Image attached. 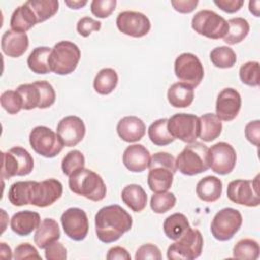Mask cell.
<instances>
[{
    "label": "cell",
    "mask_w": 260,
    "mask_h": 260,
    "mask_svg": "<svg viewBox=\"0 0 260 260\" xmlns=\"http://www.w3.org/2000/svg\"><path fill=\"white\" fill-rule=\"evenodd\" d=\"M37 23L38 19L35 12L25 2L12 12L10 18L11 29L18 32H26Z\"/></svg>",
    "instance_id": "obj_27"
},
{
    "label": "cell",
    "mask_w": 260,
    "mask_h": 260,
    "mask_svg": "<svg viewBox=\"0 0 260 260\" xmlns=\"http://www.w3.org/2000/svg\"><path fill=\"white\" fill-rule=\"evenodd\" d=\"M191 26L195 32L211 40L223 39L229 30L228 21L216 12L203 9L195 13Z\"/></svg>",
    "instance_id": "obj_9"
},
{
    "label": "cell",
    "mask_w": 260,
    "mask_h": 260,
    "mask_svg": "<svg viewBox=\"0 0 260 260\" xmlns=\"http://www.w3.org/2000/svg\"><path fill=\"white\" fill-rule=\"evenodd\" d=\"M69 189L76 195L91 201H101L106 197L107 187L102 177L89 169H81L69 177Z\"/></svg>",
    "instance_id": "obj_3"
},
{
    "label": "cell",
    "mask_w": 260,
    "mask_h": 260,
    "mask_svg": "<svg viewBox=\"0 0 260 260\" xmlns=\"http://www.w3.org/2000/svg\"><path fill=\"white\" fill-rule=\"evenodd\" d=\"M167 98L174 108H187L193 103L194 89L186 83L176 82L169 87Z\"/></svg>",
    "instance_id": "obj_28"
},
{
    "label": "cell",
    "mask_w": 260,
    "mask_h": 260,
    "mask_svg": "<svg viewBox=\"0 0 260 260\" xmlns=\"http://www.w3.org/2000/svg\"><path fill=\"white\" fill-rule=\"evenodd\" d=\"M243 217L238 209L225 207L215 213L210 224V232L217 241H229L240 230Z\"/></svg>",
    "instance_id": "obj_10"
},
{
    "label": "cell",
    "mask_w": 260,
    "mask_h": 260,
    "mask_svg": "<svg viewBox=\"0 0 260 260\" xmlns=\"http://www.w3.org/2000/svg\"><path fill=\"white\" fill-rule=\"evenodd\" d=\"M245 136L249 142H251L253 145L258 146L259 145V139H260V121L255 120L249 122L245 127Z\"/></svg>",
    "instance_id": "obj_49"
},
{
    "label": "cell",
    "mask_w": 260,
    "mask_h": 260,
    "mask_svg": "<svg viewBox=\"0 0 260 260\" xmlns=\"http://www.w3.org/2000/svg\"><path fill=\"white\" fill-rule=\"evenodd\" d=\"M116 5V0H93L90 3V10L98 18H107L114 12Z\"/></svg>",
    "instance_id": "obj_44"
},
{
    "label": "cell",
    "mask_w": 260,
    "mask_h": 260,
    "mask_svg": "<svg viewBox=\"0 0 260 260\" xmlns=\"http://www.w3.org/2000/svg\"><path fill=\"white\" fill-rule=\"evenodd\" d=\"M148 137L157 146H166L175 140L168 130V119L166 118L155 120L150 124L148 127Z\"/></svg>",
    "instance_id": "obj_35"
},
{
    "label": "cell",
    "mask_w": 260,
    "mask_h": 260,
    "mask_svg": "<svg viewBox=\"0 0 260 260\" xmlns=\"http://www.w3.org/2000/svg\"><path fill=\"white\" fill-rule=\"evenodd\" d=\"M203 237L199 230L190 228L180 239L171 244L167 251L170 260H193L201 255Z\"/></svg>",
    "instance_id": "obj_7"
},
{
    "label": "cell",
    "mask_w": 260,
    "mask_h": 260,
    "mask_svg": "<svg viewBox=\"0 0 260 260\" xmlns=\"http://www.w3.org/2000/svg\"><path fill=\"white\" fill-rule=\"evenodd\" d=\"M259 5H260L259 1H250L249 2V10L256 17L259 16Z\"/></svg>",
    "instance_id": "obj_55"
},
{
    "label": "cell",
    "mask_w": 260,
    "mask_h": 260,
    "mask_svg": "<svg viewBox=\"0 0 260 260\" xmlns=\"http://www.w3.org/2000/svg\"><path fill=\"white\" fill-rule=\"evenodd\" d=\"M52 49L49 47H37L27 57L28 68L37 74H47L51 72L49 66V56Z\"/></svg>",
    "instance_id": "obj_32"
},
{
    "label": "cell",
    "mask_w": 260,
    "mask_h": 260,
    "mask_svg": "<svg viewBox=\"0 0 260 260\" xmlns=\"http://www.w3.org/2000/svg\"><path fill=\"white\" fill-rule=\"evenodd\" d=\"M144 122L136 116H126L117 124V133L125 142L139 141L145 134Z\"/></svg>",
    "instance_id": "obj_24"
},
{
    "label": "cell",
    "mask_w": 260,
    "mask_h": 260,
    "mask_svg": "<svg viewBox=\"0 0 260 260\" xmlns=\"http://www.w3.org/2000/svg\"><path fill=\"white\" fill-rule=\"evenodd\" d=\"M122 201L134 212L142 211L147 204V195L144 189L137 184H130L123 188Z\"/></svg>",
    "instance_id": "obj_29"
},
{
    "label": "cell",
    "mask_w": 260,
    "mask_h": 260,
    "mask_svg": "<svg viewBox=\"0 0 260 260\" xmlns=\"http://www.w3.org/2000/svg\"><path fill=\"white\" fill-rule=\"evenodd\" d=\"M63 193V186L56 179H47L42 182L31 181L29 204L37 207H47L55 203Z\"/></svg>",
    "instance_id": "obj_15"
},
{
    "label": "cell",
    "mask_w": 260,
    "mask_h": 260,
    "mask_svg": "<svg viewBox=\"0 0 260 260\" xmlns=\"http://www.w3.org/2000/svg\"><path fill=\"white\" fill-rule=\"evenodd\" d=\"M176 200V196L172 192L154 193L150 198V208L154 213L162 214L175 206Z\"/></svg>",
    "instance_id": "obj_40"
},
{
    "label": "cell",
    "mask_w": 260,
    "mask_h": 260,
    "mask_svg": "<svg viewBox=\"0 0 260 260\" xmlns=\"http://www.w3.org/2000/svg\"><path fill=\"white\" fill-rule=\"evenodd\" d=\"M241 106L242 99L239 91L232 87L223 88L216 99L215 115L220 121H233L238 116Z\"/></svg>",
    "instance_id": "obj_19"
},
{
    "label": "cell",
    "mask_w": 260,
    "mask_h": 260,
    "mask_svg": "<svg viewBox=\"0 0 260 260\" xmlns=\"http://www.w3.org/2000/svg\"><path fill=\"white\" fill-rule=\"evenodd\" d=\"M0 257L3 259H8V260L13 258L10 247L8 245H6V243H4V242L0 243Z\"/></svg>",
    "instance_id": "obj_53"
},
{
    "label": "cell",
    "mask_w": 260,
    "mask_h": 260,
    "mask_svg": "<svg viewBox=\"0 0 260 260\" xmlns=\"http://www.w3.org/2000/svg\"><path fill=\"white\" fill-rule=\"evenodd\" d=\"M213 3L226 13H235L244 5L243 0H213Z\"/></svg>",
    "instance_id": "obj_50"
},
{
    "label": "cell",
    "mask_w": 260,
    "mask_h": 260,
    "mask_svg": "<svg viewBox=\"0 0 260 260\" xmlns=\"http://www.w3.org/2000/svg\"><path fill=\"white\" fill-rule=\"evenodd\" d=\"M171 4L180 13H190L198 5V0H172Z\"/></svg>",
    "instance_id": "obj_51"
},
{
    "label": "cell",
    "mask_w": 260,
    "mask_h": 260,
    "mask_svg": "<svg viewBox=\"0 0 260 260\" xmlns=\"http://www.w3.org/2000/svg\"><path fill=\"white\" fill-rule=\"evenodd\" d=\"M13 259L22 260V259H38L42 260L41 255L38 250L30 245L29 243H21L19 244L13 253Z\"/></svg>",
    "instance_id": "obj_47"
},
{
    "label": "cell",
    "mask_w": 260,
    "mask_h": 260,
    "mask_svg": "<svg viewBox=\"0 0 260 260\" xmlns=\"http://www.w3.org/2000/svg\"><path fill=\"white\" fill-rule=\"evenodd\" d=\"M222 193V182L215 176H206L196 185V195L204 202L218 200Z\"/></svg>",
    "instance_id": "obj_26"
},
{
    "label": "cell",
    "mask_w": 260,
    "mask_h": 260,
    "mask_svg": "<svg viewBox=\"0 0 260 260\" xmlns=\"http://www.w3.org/2000/svg\"><path fill=\"white\" fill-rule=\"evenodd\" d=\"M80 49L69 41H61L52 48L49 56V66L52 72L58 75L72 73L80 60Z\"/></svg>",
    "instance_id": "obj_6"
},
{
    "label": "cell",
    "mask_w": 260,
    "mask_h": 260,
    "mask_svg": "<svg viewBox=\"0 0 260 260\" xmlns=\"http://www.w3.org/2000/svg\"><path fill=\"white\" fill-rule=\"evenodd\" d=\"M29 45L28 37L25 32H18L12 29H7L1 38L2 52L11 58L22 56Z\"/></svg>",
    "instance_id": "obj_22"
},
{
    "label": "cell",
    "mask_w": 260,
    "mask_h": 260,
    "mask_svg": "<svg viewBox=\"0 0 260 260\" xmlns=\"http://www.w3.org/2000/svg\"><path fill=\"white\" fill-rule=\"evenodd\" d=\"M208 162L211 171L218 175H228L236 167L237 153L228 142H217L208 148Z\"/></svg>",
    "instance_id": "obj_16"
},
{
    "label": "cell",
    "mask_w": 260,
    "mask_h": 260,
    "mask_svg": "<svg viewBox=\"0 0 260 260\" xmlns=\"http://www.w3.org/2000/svg\"><path fill=\"white\" fill-rule=\"evenodd\" d=\"M176 169L183 175L195 176L209 169L208 147L201 142L186 145L175 159Z\"/></svg>",
    "instance_id": "obj_4"
},
{
    "label": "cell",
    "mask_w": 260,
    "mask_h": 260,
    "mask_svg": "<svg viewBox=\"0 0 260 260\" xmlns=\"http://www.w3.org/2000/svg\"><path fill=\"white\" fill-rule=\"evenodd\" d=\"M61 223L65 235L73 241H82L88 234V218L85 211L78 207H70L61 215Z\"/></svg>",
    "instance_id": "obj_17"
},
{
    "label": "cell",
    "mask_w": 260,
    "mask_h": 260,
    "mask_svg": "<svg viewBox=\"0 0 260 260\" xmlns=\"http://www.w3.org/2000/svg\"><path fill=\"white\" fill-rule=\"evenodd\" d=\"M102 27V23L89 16L80 18L76 24V30L81 37H88L92 31H99Z\"/></svg>",
    "instance_id": "obj_45"
},
{
    "label": "cell",
    "mask_w": 260,
    "mask_h": 260,
    "mask_svg": "<svg viewBox=\"0 0 260 260\" xmlns=\"http://www.w3.org/2000/svg\"><path fill=\"white\" fill-rule=\"evenodd\" d=\"M228 198L237 204L248 207H256L260 204L259 175L253 180H234L229 183L226 189Z\"/></svg>",
    "instance_id": "obj_12"
},
{
    "label": "cell",
    "mask_w": 260,
    "mask_h": 260,
    "mask_svg": "<svg viewBox=\"0 0 260 260\" xmlns=\"http://www.w3.org/2000/svg\"><path fill=\"white\" fill-rule=\"evenodd\" d=\"M85 130L84 122L77 116L64 117L57 125V134L67 147L77 145L84 138Z\"/></svg>",
    "instance_id": "obj_20"
},
{
    "label": "cell",
    "mask_w": 260,
    "mask_h": 260,
    "mask_svg": "<svg viewBox=\"0 0 260 260\" xmlns=\"http://www.w3.org/2000/svg\"><path fill=\"white\" fill-rule=\"evenodd\" d=\"M31 181H18L13 183L8 190V200L14 206L29 204Z\"/></svg>",
    "instance_id": "obj_38"
},
{
    "label": "cell",
    "mask_w": 260,
    "mask_h": 260,
    "mask_svg": "<svg viewBox=\"0 0 260 260\" xmlns=\"http://www.w3.org/2000/svg\"><path fill=\"white\" fill-rule=\"evenodd\" d=\"M1 178L9 180L15 176H26L34 169V158L30 153L21 146H15L2 152Z\"/></svg>",
    "instance_id": "obj_8"
},
{
    "label": "cell",
    "mask_w": 260,
    "mask_h": 260,
    "mask_svg": "<svg viewBox=\"0 0 260 260\" xmlns=\"http://www.w3.org/2000/svg\"><path fill=\"white\" fill-rule=\"evenodd\" d=\"M260 247L253 239H241L233 248V257L243 260H256L259 257Z\"/></svg>",
    "instance_id": "obj_37"
},
{
    "label": "cell",
    "mask_w": 260,
    "mask_h": 260,
    "mask_svg": "<svg viewBox=\"0 0 260 260\" xmlns=\"http://www.w3.org/2000/svg\"><path fill=\"white\" fill-rule=\"evenodd\" d=\"M41 224V216L31 210H21L14 213L10 220V228L13 233L20 237H26L36 231Z\"/></svg>",
    "instance_id": "obj_23"
},
{
    "label": "cell",
    "mask_w": 260,
    "mask_h": 260,
    "mask_svg": "<svg viewBox=\"0 0 260 260\" xmlns=\"http://www.w3.org/2000/svg\"><path fill=\"white\" fill-rule=\"evenodd\" d=\"M106 258L108 260H130L131 259V255L129 254V252L120 246H116V247H112L111 249H109Z\"/></svg>",
    "instance_id": "obj_52"
},
{
    "label": "cell",
    "mask_w": 260,
    "mask_h": 260,
    "mask_svg": "<svg viewBox=\"0 0 260 260\" xmlns=\"http://www.w3.org/2000/svg\"><path fill=\"white\" fill-rule=\"evenodd\" d=\"M29 144L39 155L46 158L55 157L64 147L59 135L46 126H37L30 131Z\"/></svg>",
    "instance_id": "obj_11"
},
{
    "label": "cell",
    "mask_w": 260,
    "mask_h": 260,
    "mask_svg": "<svg viewBox=\"0 0 260 260\" xmlns=\"http://www.w3.org/2000/svg\"><path fill=\"white\" fill-rule=\"evenodd\" d=\"M25 3L35 12L38 23L51 18L59 9L58 0H28Z\"/></svg>",
    "instance_id": "obj_36"
},
{
    "label": "cell",
    "mask_w": 260,
    "mask_h": 260,
    "mask_svg": "<svg viewBox=\"0 0 260 260\" xmlns=\"http://www.w3.org/2000/svg\"><path fill=\"white\" fill-rule=\"evenodd\" d=\"M148 169L147 185L149 189L154 193L168 191L177 171L174 156L165 151L156 152L150 157Z\"/></svg>",
    "instance_id": "obj_2"
},
{
    "label": "cell",
    "mask_w": 260,
    "mask_h": 260,
    "mask_svg": "<svg viewBox=\"0 0 260 260\" xmlns=\"http://www.w3.org/2000/svg\"><path fill=\"white\" fill-rule=\"evenodd\" d=\"M118 80V74L115 69L103 68L93 79V88L100 94H110L116 88Z\"/></svg>",
    "instance_id": "obj_33"
},
{
    "label": "cell",
    "mask_w": 260,
    "mask_h": 260,
    "mask_svg": "<svg viewBox=\"0 0 260 260\" xmlns=\"http://www.w3.org/2000/svg\"><path fill=\"white\" fill-rule=\"evenodd\" d=\"M199 117L194 114L178 113L168 119V130L175 139L193 143L199 135Z\"/></svg>",
    "instance_id": "obj_14"
},
{
    "label": "cell",
    "mask_w": 260,
    "mask_h": 260,
    "mask_svg": "<svg viewBox=\"0 0 260 260\" xmlns=\"http://www.w3.org/2000/svg\"><path fill=\"white\" fill-rule=\"evenodd\" d=\"M241 81L249 86L259 85V62L248 61L244 63L239 70Z\"/></svg>",
    "instance_id": "obj_42"
},
{
    "label": "cell",
    "mask_w": 260,
    "mask_h": 260,
    "mask_svg": "<svg viewBox=\"0 0 260 260\" xmlns=\"http://www.w3.org/2000/svg\"><path fill=\"white\" fill-rule=\"evenodd\" d=\"M136 260H145V259H152V260H160L161 253L157 246L151 243L143 244L140 246L136 253H135Z\"/></svg>",
    "instance_id": "obj_46"
},
{
    "label": "cell",
    "mask_w": 260,
    "mask_h": 260,
    "mask_svg": "<svg viewBox=\"0 0 260 260\" xmlns=\"http://www.w3.org/2000/svg\"><path fill=\"white\" fill-rule=\"evenodd\" d=\"M16 91L22 99L23 110L36 108H50L56 100V92L52 84L46 80H39L32 83L20 84Z\"/></svg>",
    "instance_id": "obj_5"
},
{
    "label": "cell",
    "mask_w": 260,
    "mask_h": 260,
    "mask_svg": "<svg viewBox=\"0 0 260 260\" xmlns=\"http://www.w3.org/2000/svg\"><path fill=\"white\" fill-rule=\"evenodd\" d=\"M209 58L211 63L217 68H232L237 62V55L235 51L226 46H220L214 48L210 54Z\"/></svg>",
    "instance_id": "obj_39"
},
{
    "label": "cell",
    "mask_w": 260,
    "mask_h": 260,
    "mask_svg": "<svg viewBox=\"0 0 260 260\" xmlns=\"http://www.w3.org/2000/svg\"><path fill=\"white\" fill-rule=\"evenodd\" d=\"M190 228L191 226L187 216L180 212L169 215L162 224L165 235L167 238L173 241L180 239Z\"/></svg>",
    "instance_id": "obj_30"
},
{
    "label": "cell",
    "mask_w": 260,
    "mask_h": 260,
    "mask_svg": "<svg viewBox=\"0 0 260 260\" xmlns=\"http://www.w3.org/2000/svg\"><path fill=\"white\" fill-rule=\"evenodd\" d=\"M61 233L57 221L53 218H45L36 230L34 241L40 249H45L51 243L60 239Z\"/></svg>",
    "instance_id": "obj_25"
},
{
    "label": "cell",
    "mask_w": 260,
    "mask_h": 260,
    "mask_svg": "<svg viewBox=\"0 0 260 260\" xmlns=\"http://www.w3.org/2000/svg\"><path fill=\"white\" fill-rule=\"evenodd\" d=\"M229 30L223 37L228 45H236L244 41L250 31L249 22L243 17H235L228 20Z\"/></svg>",
    "instance_id": "obj_34"
},
{
    "label": "cell",
    "mask_w": 260,
    "mask_h": 260,
    "mask_svg": "<svg viewBox=\"0 0 260 260\" xmlns=\"http://www.w3.org/2000/svg\"><path fill=\"white\" fill-rule=\"evenodd\" d=\"M174 71L180 82L193 88L198 86L204 77L203 65L199 58L192 53L180 54L175 60Z\"/></svg>",
    "instance_id": "obj_13"
},
{
    "label": "cell",
    "mask_w": 260,
    "mask_h": 260,
    "mask_svg": "<svg viewBox=\"0 0 260 260\" xmlns=\"http://www.w3.org/2000/svg\"><path fill=\"white\" fill-rule=\"evenodd\" d=\"M132 222V216L120 205L104 206L94 216L96 237L103 243H114L131 230Z\"/></svg>",
    "instance_id": "obj_1"
},
{
    "label": "cell",
    "mask_w": 260,
    "mask_h": 260,
    "mask_svg": "<svg viewBox=\"0 0 260 260\" xmlns=\"http://www.w3.org/2000/svg\"><path fill=\"white\" fill-rule=\"evenodd\" d=\"M84 165L85 158L83 153L77 149H73L65 154V156L62 159L61 168L63 174L70 177L75 172L83 169Z\"/></svg>",
    "instance_id": "obj_41"
},
{
    "label": "cell",
    "mask_w": 260,
    "mask_h": 260,
    "mask_svg": "<svg viewBox=\"0 0 260 260\" xmlns=\"http://www.w3.org/2000/svg\"><path fill=\"white\" fill-rule=\"evenodd\" d=\"M150 157V153L144 145L132 144L124 150L122 161L130 172L141 173L148 168Z\"/></svg>",
    "instance_id": "obj_21"
},
{
    "label": "cell",
    "mask_w": 260,
    "mask_h": 260,
    "mask_svg": "<svg viewBox=\"0 0 260 260\" xmlns=\"http://www.w3.org/2000/svg\"><path fill=\"white\" fill-rule=\"evenodd\" d=\"M118 29L132 38H142L146 36L151 27L148 17L138 11H122L116 19Z\"/></svg>",
    "instance_id": "obj_18"
},
{
    "label": "cell",
    "mask_w": 260,
    "mask_h": 260,
    "mask_svg": "<svg viewBox=\"0 0 260 260\" xmlns=\"http://www.w3.org/2000/svg\"><path fill=\"white\" fill-rule=\"evenodd\" d=\"M2 108L10 115H15L22 110V99L16 90H5L0 96Z\"/></svg>",
    "instance_id": "obj_43"
},
{
    "label": "cell",
    "mask_w": 260,
    "mask_h": 260,
    "mask_svg": "<svg viewBox=\"0 0 260 260\" xmlns=\"http://www.w3.org/2000/svg\"><path fill=\"white\" fill-rule=\"evenodd\" d=\"M65 4L71 9H79L87 4V1H80V0H65Z\"/></svg>",
    "instance_id": "obj_54"
},
{
    "label": "cell",
    "mask_w": 260,
    "mask_h": 260,
    "mask_svg": "<svg viewBox=\"0 0 260 260\" xmlns=\"http://www.w3.org/2000/svg\"><path fill=\"white\" fill-rule=\"evenodd\" d=\"M45 258L47 260H65L67 258L66 248L62 243L55 241L45 248Z\"/></svg>",
    "instance_id": "obj_48"
},
{
    "label": "cell",
    "mask_w": 260,
    "mask_h": 260,
    "mask_svg": "<svg viewBox=\"0 0 260 260\" xmlns=\"http://www.w3.org/2000/svg\"><path fill=\"white\" fill-rule=\"evenodd\" d=\"M200 129L198 137L205 141L211 142L216 139L222 130V123L215 114L206 113L199 117Z\"/></svg>",
    "instance_id": "obj_31"
}]
</instances>
